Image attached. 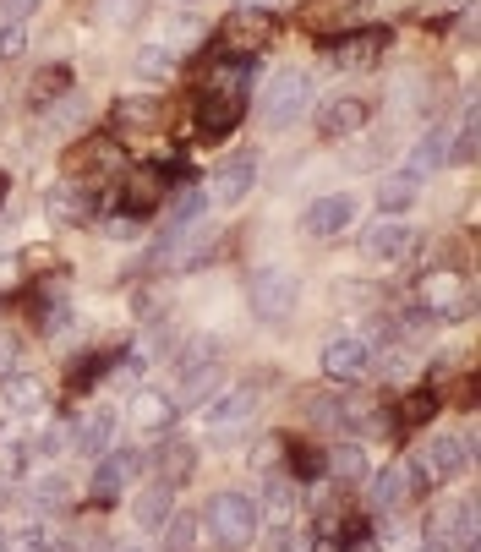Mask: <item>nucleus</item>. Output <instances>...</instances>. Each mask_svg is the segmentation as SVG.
Here are the masks:
<instances>
[{"label": "nucleus", "instance_id": "nucleus-1", "mask_svg": "<svg viewBox=\"0 0 481 552\" xmlns=\"http://www.w3.org/2000/svg\"><path fill=\"white\" fill-rule=\"evenodd\" d=\"M203 520H208V531H214V542L225 552H246L257 542V509H252L246 492H214Z\"/></svg>", "mask_w": 481, "mask_h": 552}, {"label": "nucleus", "instance_id": "nucleus-2", "mask_svg": "<svg viewBox=\"0 0 481 552\" xmlns=\"http://www.w3.org/2000/svg\"><path fill=\"white\" fill-rule=\"evenodd\" d=\"M225 372V345L214 334H192L175 350V378H181V399H203L214 378Z\"/></svg>", "mask_w": 481, "mask_h": 552}, {"label": "nucleus", "instance_id": "nucleus-3", "mask_svg": "<svg viewBox=\"0 0 481 552\" xmlns=\"http://www.w3.org/2000/svg\"><path fill=\"white\" fill-rule=\"evenodd\" d=\"M246 296H252V312L263 317V323H285V317L296 312L301 279L290 274V268H257L252 285H246Z\"/></svg>", "mask_w": 481, "mask_h": 552}, {"label": "nucleus", "instance_id": "nucleus-4", "mask_svg": "<svg viewBox=\"0 0 481 552\" xmlns=\"http://www.w3.org/2000/svg\"><path fill=\"white\" fill-rule=\"evenodd\" d=\"M307 104H312V77L307 72H279L274 82H268V93H263V121L279 132V126L301 121Z\"/></svg>", "mask_w": 481, "mask_h": 552}, {"label": "nucleus", "instance_id": "nucleus-5", "mask_svg": "<svg viewBox=\"0 0 481 552\" xmlns=\"http://www.w3.org/2000/svg\"><path fill=\"white\" fill-rule=\"evenodd\" d=\"M471 285H465L460 274H449V268H438V274L421 279V312L427 317H443V323H454V317H471Z\"/></svg>", "mask_w": 481, "mask_h": 552}, {"label": "nucleus", "instance_id": "nucleus-6", "mask_svg": "<svg viewBox=\"0 0 481 552\" xmlns=\"http://www.w3.org/2000/svg\"><path fill=\"white\" fill-rule=\"evenodd\" d=\"M268 39H274V17L236 11V17H225V28H219V55H230V61H252V55L268 50Z\"/></svg>", "mask_w": 481, "mask_h": 552}, {"label": "nucleus", "instance_id": "nucleus-7", "mask_svg": "<svg viewBox=\"0 0 481 552\" xmlns=\"http://www.w3.org/2000/svg\"><path fill=\"white\" fill-rule=\"evenodd\" d=\"M66 164H72L77 181H110V175L126 170V154H121V143H115V137H82Z\"/></svg>", "mask_w": 481, "mask_h": 552}, {"label": "nucleus", "instance_id": "nucleus-8", "mask_svg": "<svg viewBox=\"0 0 481 552\" xmlns=\"http://www.w3.org/2000/svg\"><path fill=\"white\" fill-rule=\"evenodd\" d=\"M137 476V449H104L99 454V465H93V503L99 509H110V503H121V492H126V481Z\"/></svg>", "mask_w": 481, "mask_h": 552}, {"label": "nucleus", "instance_id": "nucleus-9", "mask_svg": "<svg viewBox=\"0 0 481 552\" xmlns=\"http://www.w3.org/2000/svg\"><path fill=\"white\" fill-rule=\"evenodd\" d=\"M427 536H432V547H465L471 552L476 547V503L471 498H454L449 509H438L432 514V525H427Z\"/></svg>", "mask_w": 481, "mask_h": 552}, {"label": "nucleus", "instance_id": "nucleus-10", "mask_svg": "<svg viewBox=\"0 0 481 552\" xmlns=\"http://www.w3.org/2000/svg\"><path fill=\"white\" fill-rule=\"evenodd\" d=\"M367 367H372V345H367V339L339 334V339H328V345H323V372H328L334 383L367 378Z\"/></svg>", "mask_w": 481, "mask_h": 552}, {"label": "nucleus", "instance_id": "nucleus-11", "mask_svg": "<svg viewBox=\"0 0 481 552\" xmlns=\"http://www.w3.org/2000/svg\"><path fill=\"white\" fill-rule=\"evenodd\" d=\"M416 492H421V471L410 460H394L372 476V509H405V503H416Z\"/></svg>", "mask_w": 481, "mask_h": 552}, {"label": "nucleus", "instance_id": "nucleus-12", "mask_svg": "<svg viewBox=\"0 0 481 552\" xmlns=\"http://www.w3.org/2000/svg\"><path fill=\"white\" fill-rule=\"evenodd\" d=\"M44 208H50V219H61V225H88L93 208H99V192L72 175V181H61V186L44 192Z\"/></svg>", "mask_w": 481, "mask_h": 552}, {"label": "nucleus", "instance_id": "nucleus-13", "mask_svg": "<svg viewBox=\"0 0 481 552\" xmlns=\"http://www.w3.org/2000/svg\"><path fill=\"white\" fill-rule=\"evenodd\" d=\"M170 197V170L164 164H137L132 175H126V214H154V208Z\"/></svg>", "mask_w": 481, "mask_h": 552}, {"label": "nucleus", "instance_id": "nucleus-14", "mask_svg": "<svg viewBox=\"0 0 481 552\" xmlns=\"http://www.w3.org/2000/svg\"><path fill=\"white\" fill-rule=\"evenodd\" d=\"M465 465H471V438H454V432H438V438L421 449V471H427L432 481H449L460 476Z\"/></svg>", "mask_w": 481, "mask_h": 552}, {"label": "nucleus", "instance_id": "nucleus-15", "mask_svg": "<svg viewBox=\"0 0 481 552\" xmlns=\"http://www.w3.org/2000/svg\"><path fill=\"white\" fill-rule=\"evenodd\" d=\"M367 99H350V93H339V99H328L318 110V137H328V143H339V137H356L361 126H367Z\"/></svg>", "mask_w": 481, "mask_h": 552}, {"label": "nucleus", "instance_id": "nucleus-16", "mask_svg": "<svg viewBox=\"0 0 481 552\" xmlns=\"http://www.w3.org/2000/svg\"><path fill=\"white\" fill-rule=\"evenodd\" d=\"M389 50V33L383 28H350L334 44V66L339 72H356V66H378V55Z\"/></svg>", "mask_w": 481, "mask_h": 552}, {"label": "nucleus", "instance_id": "nucleus-17", "mask_svg": "<svg viewBox=\"0 0 481 552\" xmlns=\"http://www.w3.org/2000/svg\"><path fill=\"white\" fill-rule=\"evenodd\" d=\"M350 214H356V203H350L345 192H334V197H318V203L301 214V230H307L312 241H328V236H339V230L350 225Z\"/></svg>", "mask_w": 481, "mask_h": 552}, {"label": "nucleus", "instance_id": "nucleus-18", "mask_svg": "<svg viewBox=\"0 0 481 552\" xmlns=\"http://www.w3.org/2000/svg\"><path fill=\"white\" fill-rule=\"evenodd\" d=\"M361 246H367V257H383V263H400V257L416 252V230L405 225V219H383V225H372L367 236H361Z\"/></svg>", "mask_w": 481, "mask_h": 552}, {"label": "nucleus", "instance_id": "nucleus-19", "mask_svg": "<svg viewBox=\"0 0 481 552\" xmlns=\"http://www.w3.org/2000/svg\"><path fill=\"white\" fill-rule=\"evenodd\" d=\"M252 410H257V389H252V383H241V389L208 399L203 416H208V427H214V432H236L241 421H252Z\"/></svg>", "mask_w": 481, "mask_h": 552}, {"label": "nucleus", "instance_id": "nucleus-20", "mask_svg": "<svg viewBox=\"0 0 481 552\" xmlns=\"http://www.w3.org/2000/svg\"><path fill=\"white\" fill-rule=\"evenodd\" d=\"M252 181H257V159L252 154H236L230 164H219V170H214L208 197H214V203H241V197L252 192Z\"/></svg>", "mask_w": 481, "mask_h": 552}, {"label": "nucleus", "instance_id": "nucleus-21", "mask_svg": "<svg viewBox=\"0 0 481 552\" xmlns=\"http://www.w3.org/2000/svg\"><path fill=\"white\" fill-rule=\"evenodd\" d=\"M241 115H246V99L203 93V99H197V132H203V137H225V132H236V126H241Z\"/></svg>", "mask_w": 481, "mask_h": 552}, {"label": "nucleus", "instance_id": "nucleus-22", "mask_svg": "<svg viewBox=\"0 0 481 552\" xmlns=\"http://www.w3.org/2000/svg\"><path fill=\"white\" fill-rule=\"evenodd\" d=\"M110 438H115V410H88L72 432L77 454H88V460H99V454L110 449Z\"/></svg>", "mask_w": 481, "mask_h": 552}, {"label": "nucleus", "instance_id": "nucleus-23", "mask_svg": "<svg viewBox=\"0 0 481 552\" xmlns=\"http://www.w3.org/2000/svg\"><path fill=\"white\" fill-rule=\"evenodd\" d=\"M246 82H252V66L219 55L214 66L203 72V93H225V99H246Z\"/></svg>", "mask_w": 481, "mask_h": 552}, {"label": "nucleus", "instance_id": "nucleus-24", "mask_svg": "<svg viewBox=\"0 0 481 552\" xmlns=\"http://www.w3.org/2000/svg\"><path fill=\"white\" fill-rule=\"evenodd\" d=\"M356 17H361V0H312V6H307V28L312 33L356 28Z\"/></svg>", "mask_w": 481, "mask_h": 552}, {"label": "nucleus", "instance_id": "nucleus-25", "mask_svg": "<svg viewBox=\"0 0 481 552\" xmlns=\"http://www.w3.org/2000/svg\"><path fill=\"white\" fill-rule=\"evenodd\" d=\"M449 164V126H432L427 137H421L416 148H410V164L405 170L410 175H432V170H443Z\"/></svg>", "mask_w": 481, "mask_h": 552}, {"label": "nucleus", "instance_id": "nucleus-26", "mask_svg": "<svg viewBox=\"0 0 481 552\" xmlns=\"http://www.w3.org/2000/svg\"><path fill=\"white\" fill-rule=\"evenodd\" d=\"M170 416H175L170 394H159V389H137L132 394V421L143 432H164V427H170Z\"/></svg>", "mask_w": 481, "mask_h": 552}, {"label": "nucleus", "instance_id": "nucleus-27", "mask_svg": "<svg viewBox=\"0 0 481 552\" xmlns=\"http://www.w3.org/2000/svg\"><path fill=\"white\" fill-rule=\"evenodd\" d=\"M154 465H159V481H164V487H175V481H186V476L197 471V449H192V443H164Z\"/></svg>", "mask_w": 481, "mask_h": 552}, {"label": "nucleus", "instance_id": "nucleus-28", "mask_svg": "<svg viewBox=\"0 0 481 552\" xmlns=\"http://www.w3.org/2000/svg\"><path fill=\"white\" fill-rule=\"evenodd\" d=\"M432 410H438V394H432V389H416V394H405L400 405H394V427H400V432H416V427H427V421H432Z\"/></svg>", "mask_w": 481, "mask_h": 552}, {"label": "nucleus", "instance_id": "nucleus-29", "mask_svg": "<svg viewBox=\"0 0 481 552\" xmlns=\"http://www.w3.org/2000/svg\"><path fill=\"white\" fill-rule=\"evenodd\" d=\"M416 192H421V175L400 170V175H389V181L378 186V208H383V214H400V208L416 203Z\"/></svg>", "mask_w": 481, "mask_h": 552}, {"label": "nucleus", "instance_id": "nucleus-30", "mask_svg": "<svg viewBox=\"0 0 481 552\" xmlns=\"http://www.w3.org/2000/svg\"><path fill=\"white\" fill-rule=\"evenodd\" d=\"M132 72L143 77V82H170V77H175L170 44H148V50H137V55H132Z\"/></svg>", "mask_w": 481, "mask_h": 552}, {"label": "nucleus", "instance_id": "nucleus-31", "mask_svg": "<svg viewBox=\"0 0 481 552\" xmlns=\"http://www.w3.org/2000/svg\"><path fill=\"white\" fill-rule=\"evenodd\" d=\"M110 121H115V132H148V126L159 121V104L154 99H121Z\"/></svg>", "mask_w": 481, "mask_h": 552}, {"label": "nucleus", "instance_id": "nucleus-32", "mask_svg": "<svg viewBox=\"0 0 481 552\" xmlns=\"http://www.w3.org/2000/svg\"><path fill=\"white\" fill-rule=\"evenodd\" d=\"M66 88H72V66H44V72L28 82V99L33 104H50V99H61Z\"/></svg>", "mask_w": 481, "mask_h": 552}, {"label": "nucleus", "instance_id": "nucleus-33", "mask_svg": "<svg viewBox=\"0 0 481 552\" xmlns=\"http://www.w3.org/2000/svg\"><path fill=\"white\" fill-rule=\"evenodd\" d=\"M203 203H208V192H203V186H192V181H186L181 192H175V203H170V230H186L197 214H203Z\"/></svg>", "mask_w": 481, "mask_h": 552}, {"label": "nucleus", "instance_id": "nucleus-34", "mask_svg": "<svg viewBox=\"0 0 481 552\" xmlns=\"http://www.w3.org/2000/svg\"><path fill=\"white\" fill-rule=\"evenodd\" d=\"M323 465H328V476H339V481H361L367 476V454H361V443L356 449H334V454H323Z\"/></svg>", "mask_w": 481, "mask_h": 552}, {"label": "nucleus", "instance_id": "nucleus-35", "mask_svg": "<svg viewBox=\"0 0 481 552\" xmlns=\"http://www.w3.org/2000/svg\"><path fill=\"white\" fill-rule=\"evenodd\" d=\"M164 552H197V520L192 514H170V520H164Z\"/></svg>", "mask_w": 481, "mask_h": 552}, {"label": "nucleus", "instance_id": "nucleus-36", "mask_svg": "<svg viewBox=\"0 0 481 552\" xmlns=\"http://www.w3.org/2000/svg\"><path fill=\"white\" fill-rule=\"evenodd\" d=\"M143 6H148V0H93V17L110 22V28H126V22L143 17Z\"/></svg>", "mask_w": 481, "mask_h": 552}, {"label": "nucleus", "instance_id": "nucleus-37", "mask_svg": "<svg viewBox=\"0 0 481 552\" xmlns=\"http://www.w3.org/2000/svg\"><path fill=\"white\" fill-rule=\"evenodd\" d=\"M170 492L175 487H164V481H159V487H148L143 498H137V520H143V525H164V520H170Z\"/></svg>", "mask_w": 481, "mask_h": 552}, {"label": "nucleus", "instance_id": "nucleus-38", "mask_svg": "<svg viewBox=\"0 0 481 552\" xmlns=\"http://www.w3.org/2000/svg\"><path fill=\"white\" fill-rule=\"evenodd\" d=\"M290 471H296L301 481H318V476H328L323 449H312V443H296V449H290Z\"/></svg>", "mask_w": 481, "mask_h": 552}, {"label": "nucleus", "instance_id": "nucleus-39", "mask_svg": "<svg viewBox=\"0 0 481 552\" xmlns=\"http://www.w3.org/2000/svg\"><path fill=\"white\" fill-rule=\"evenodd\" d=\"M104 372H110V361H104V356H82V361H72V378H66V389L82 394L88 383H99Z\"/></svg>", "mask_w": 481, "mask_h": 552}, {"label": "nucleus", "instance_id": "nucleus-40", "mask_svg": "<svg viewBox=\"0 0 481 552\" xmlns=\"http://www.w3.org/2000/svg\"><path fill=\"white\" fill-rule=\"evenodd\" d=\"M39 399H44V389H39L33 378H11V383H6V405H11V410H33Z\"/></svg>", "mask_w": 481, "mask_h": 552}, {"label": "nucleus", "instance_id": "nucleus-41", "mask_svg": "<svg viewBox=\"0 0 481 552\" xmlns=\"http://www.w3.org/2000/svg\"><path fill=\"white\" fill-rule=\"evenodd\" d=\"M66 492H72V487H66L61 476H44V481H33V503H39V509H61V503H66Z\"/></svg>", "mask_w": 481, "mask_h": 552}, {"label": "nucleus", "instance_id": "nucleus-42", "mask_svg": "<svg viewBox=\"0 0 481 552\" xmlns=\"http://www.w3.org/2000/svg\"><path fill=\"white\" fill-rule=\"evenodd\" d=\"M449 159H454V164H471V159H476V115H465L460 143H449Z\"/></svg>", "mask_w": 481, "mask_h": 552}, {"label": "nucleus", "instance_id": "nucleus-43", "mask_svg": "<svg viewBox=\"0 0 481 552\" xmlns=\"http://www.w3.org/2000/svg\"><path fill=\"white\" fill-rule=\"evenodd\" d=\"M22 50H28V33H22V22H6V28H0V61H17Z\"/></svg>", "mask_w": 481, "mask_h": 552}, {"label": "nucleus", "instance_id": "nucleus-44", "mask_svg": "<svg viewBox=\"0 0 481 552\" xmlns=\"http://www.w3.org/2000/svg\"><path fill=\"white\" fill-rule=\"evenodd\" d=\"M268 514H274V520H285V514H290V487H285V481H268Z\"/></svg>", "mask_w": 481, "mask_h": 552}, {"label": "nucleus", "instance_id": "nucleus-45", "mask_svg": "<svg viewBox=\"0 0 481 552\" xmlns=\"http://www.w3.org/2000/svg\"><path fill=\"white\" fill-rule=\"evenodd\" d=\"M197 39H203V28H197L192 17H181V22H175V44H181V50H192Z\"/></svg>", "mask_w": 481, "mask_h": 552}, {"label": "nucleus", "instance_id": "nucleus-46", "mask_svg": "<svg viewBox=\"0 0 481 552\" xmlns=\"http://www.w3.org/2000/svg\"><path fill=\"white\" fill-rule=\"evenodd\" d=\"M33 6H39V0H0V17H6V22H22Z\"/></svg>", "mask_w": 481, "mask_h": 552}, {"label": "nucleus", "instance_id": "nucleus-47", "mask_svg": "<svg viewBox=\"0 0 481 552\" xmlns=\"http://www.w3.org/2000/svg\"><path fill=\"white\" fill-rule=\"evenodd\" d=\"M132 230H137V214H121V219H110V236H115V241H132Z\"/></svg>", "mask_w": 481, "mask_h": 552}, {"label": "nucleus", "instance_id": "nucleus-48", "mask_svg": "<svg viewBox=\"0 0 481 552\" xmlns=\"http://www.w3.org/2000/svg\"><path fill=\"white\" fill-rule=\"evenodd\" d=\"M115 552H148V547H137V542H121V547H115Z\"/></svg>", "mask_w": 481, "mask_h": 552}, {"label": "nucleus", "instance_id": "nucleus-49", "mask_svg": "<svg viewBox=\"0 0 481 552\" xmlns=\"http://www.w3.org/2000/svg\"><path fill=\"white\" fill-rule=\"evenodd\" d=\"M6 192H11V186H6V170H0V203H6Z\"/></svg>", "mask_w": 481, "mask_h": 552}, {"label": "nucleus", "instance_id": "nucleus-50", "mask_svg": "<svg viewBox=\"0 0 481 552\" xmlns=\"http://www.w3.org/2000/svg\"><path fill=\"white\" fill-rule=\"evenodd\" d=\"M0 503H6V481H0Z\"/></svg>", "mask_w": 481, "mask_h": 552}, {"label": "nucleus", "instance_id": "nucleus-51", "mask_svg": "<svg viewBox=\"0 0 481 552\" xmlns=\"http://www.w3.org/2000/svg\"><path fill=\"white\" fill-rule=\"evenodd\" d=\"M454 6H471V0H454Z\"/></svg>", "mask_w": 481, "mask_h": 552}]
</instances>
